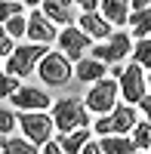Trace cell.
<instances>
[{"label":"cell","mask_w":151,"mask_h":154,"mask_svg":"<svg viewBox=\"0 0 151 154\" xmlns=\"http://www.w3.org/2000/svg\"><path fill=\"white\" fill-rule=\"evenodd\" d=\"M96 142L102 148V154H136V145L130 136H102Z\"/></svg>","instance_id":"cell-17"},{"label":"cell","mask_w":151,"mask_h":154,"mask_svg":"<svg viewBox=\"0 0 151 154\" xmlns=\"http://www.w3.org/2000/svg\"><path fill=\"white\" fill-rule=\"evenodd\" d=\"M19 126L25 139H28L31 145L43 148L46 142H53V133H56V123L49 117L46 111H31V114H19Z\"/></svg>","instance_id":"cell-5"},{"label":"cell","mask_w":151,"mask_h":154,"mask_svg":"<svg viewBox=\"0 0 151 154\" xmlns=\"http://www.w3.org/2000/svg\"><path fill=\"white\" fill-rule=\"evenodd\" d=\"M117 86H120V96H123V105L136 108L139 102L148 96V86H145V71L130 62V65H123V74L117 77Z\"/></svg>","instance_id":"cell-8"},{"label":"cell","mask_w":151,"mask_h":154,"mask_svg":"<svg viewBox=\"0 0 151 154\" xmlns=\"http://www.w3.org/2000/svg\"><path fill=\"white\" fill-rule=\"evenodd\" d=\"M49 53V46H37V43H22L12 49V56L6 59V74L16 77V80H25L28 74L37 71L40 65V59Z\"/></svg>","instance_id":"cell-3"},{"label":"cell","mask_w":151,"mask_h":154,"mask_svg":"<svg viewBox=\"0 0 151 154\" xmlns=\"http://www.w3.org/2000/svg\"><path fill=\"white\" fill-rule=\"evenodd\" d=\"M148 154H151V148H148Z\"/></svg>","instance_id":"cell-34"},{"label":"cell","mask_w":151,"mask_h":154,"mask_svg":"<svg viewBox=\"0 0 151 154\" xmlns=\"http://www.w3.org/2000/svg\"><path fill=\"white\" fill-rule=\"evenodd\" d=\"M145 86H148V96H151V71L145 74Z\"/></svg>","instance_id":"cell-32"},{"label":"cell","mask_w":151,"mask_h":154,"mask_svg":"<svg viewBox=\"0 0 151 154\" xmlns=\"http://www.w3.org/2000/svg\"><path fill=\"white\" fill-rule=\"evenodd\" d=\"M136 108H142V114H145V120L151 123V96H145L142 102H139V105H136Z\"/></svg>","instance_id":"cell-29"},{"label":"cell","mask_w":151,"mask_h":154,"mask_svg":"<svg viewBox=\"0 0 151 154\" xmlns=\"http://www.w3.org/2000/svg\"><path fill=\"white\" fill-rule=\"evenodd\" d=\"M25 37H28V43L49 46V43L59 37V31H56V25H53V22H46V19H43V12L34 6V9L28 12V28H25Z\"/></svg>","instance_id":"cell-11"},{"label":"cell","mask_w":151,"mask_h":154,"mask_svg":"<svg viewBox=\"0 0 151 154\" xmlns=\"http://www.w3.org/2000/svg\"><path fill=\"white\" fill-rule=\"evenodd\" d=\"M49 117H53L59 136L90 130V111L83 108V99H77V96H62V99H56L53 108H49Z\"/></svg>","instance_id":"cell-1"},{"label":"cell","mask_w":151,"mask_h":154,"mask_svg":"<svg viewBox=\"0 0 151 154\" xmlns=\"http://www.w3.org/2000/svg\"><path fill=\"white\" fill-rule=\"evenodd\" d=\"M151 3H148V0H133V3H130V9L133 12H142V9H148Z\"/></svg>","instance_id":"cell-31"},{"label":"cell","mask_w":151,"mask_h":154,"mask_svg":"<svg viewBox=\"0 0 151 154\" xmlns=\"http://www.w3.org/2000/svg\"><path fill=\"white\" fill-rule=\"evenodd\" d=\"M56 40H59V53L65 56L68 62H71V59H77V62H80V59L93 49V40L77 28V25H71V28H62Z\"/></svg>","instance_id":"cell-9"},{"label":"cell","mask_w":151,"mask_h":154,"mask_svg":"<svg viewBox=\"0 0 151 154\" xmlns=\"http://www.w3.org/2000/svg\"><path fill=\"white\" fill-rule=\"evenodd\" d=\"M12 49H16V40H12V37L3 31V25H0V59H9Z\"/></svg>","instance_id":"cell-26"},{"label":"cell","mask_w":151,"mask_h":154,"mask_svg":"<svg viewBox=\"0 0 151 154\" xmlns=\"http://www.w3.org/2000/svg\"><path fill=\"white\" fill-rule=\"evenodd\" d=\"M99 16H102L108 25H127L130 22V3H123V0H102L99 3Z\"/></svg>","instance_id":"cell-14"},{"label":"cell","mask_w":151,"mask_h":154,"mask_svg":"<svg viewBox=\"0 0 151 154\" xmlns=\"http://www.w3.org/2000/svg\"><path fill=\"white\" fill-rule=\"evenodd\" d=\"M25 28H28V19H25V12L22 16H12L6 25H3V31L12 37V40H19V37H25Z\"/></svg>","instance_id":"cell-23"},{"label":"cell","mask_w":151,"mask_h":154,"mask_svg":"<svg viewBox=\"0 0 151 154\" xmlns=\"http://www.w3.org/2000/svg\"><path fill=\"white\" fill-rule=\"evenodd\" d=\"M120 86L114 77H102L99 83L90 86V93L83 96V108L90 111V114H99V117H108L111 111H114L120 105Z\"/></svg>","instance_id":"cell-2"},{"label":"cell","mask_w":151,"mask_h":154,"mask_svg":"<svg viewBox=\"0 0 151 154\" xmlns=\"http://www.w3.org/2000/svg\"><path fill=\"white\" fill-rule=\"evenodd\" d=\"M0 154H40V148L22 136H0Z\"/></svg>","instance_id":"cell-18"},{"label":"cell","mask_w":151,"mask_h":154,"mask_svg":"<svg viewBox=\"0 0 151 154\" xmlns=\"http://www.w3.org/2000/svg\"><path fill=\"white\" fill-rule=\"evenodd\" d=\"M74 6H77V9H83L80 16H93V12L99 9V3H96V0H83V3H74Z\"/></svg>","instance_id":"cell-27"},{"label":"cell","mask_w":151,"mask_h":154,"mask_svg":"<svg viewBox=\"0 0 151 154\" xmlns=\"http://www.w3.org/2000/svg\"><path fill=\"white\" fill-rule=\"evenodd\" d=\"M16 126H19V114L12 108H0V136H12Z\"/></svg>","instance_id":"cell-22"},{"label":"cell","mask_w":151,"mask_h":154,"mask_svg":"<svg viewBox=\"0 0 151 154\" xmlns=\"http://www.w3.org/2000/svg\"><path fill=\"white\" fill-rule=\"evenodd\" d=\"M136 154H142V151H136Z\"/></svg>","instance_id":"cell-33"},{"label":"cell","mask_w":151,"mask_h":154,"mask_svg":"<svg viewBox=\"0 0 151 154\" xmlns=\"http://www.w3.org/2000/svg\"><path fill=\"white\" fill-rule=\"evenodd\" d=\"M77 28L90 37V40H96V43H105L108 37L114 34V31H111V25L99 16V12H93V16H80V19H77Z\"/></svg>","instance_id":"cell-13"},{"label":"cell","mask_w":151,"mask_h":154,"mask_svg":"<svg viewBox=\"0 0 151 154\" xmlns=\"http://www.w3.org/2000/svg\"><path fill=\"white\" fill-rule=\"evenodd\" d=\"M37 77H40L43 83L49 86H65L71 77H74V62H68L62 53H49L40 59V65H37Z\"/></svg>","instance_id":"cell-7"},{"label":"cell","mask_w":151,"mask_h":154,"mask_svg":"<svg viewBox=\"0 0 151 154\" xmlns=\"http://www.w3.org/2000/svg\"><path fill=\"white\" fill-rule=\"evenodd\" d=\"M37 9L43 12L46 22L65 25V28H71V25H74V16H77V6H74L71 0H43V3H37Z\"/></svg>","instance_id":"cell-12"},{"label":"cell","mask_w":151,"mask_h":154,"mask_svg":"<svg viewBox=\"0 0 151 154\" xmlns=\"http://www.w3.org/2000/svg\"><path fill=\"white\" fill-rule=\"evenodd\" d=\"M80 154H102V148H99V142H96V139H90V142L80 148Z\"/></svg>","instance_id":"cell-28"},{"label":"cell","mask_w":151,"mask_h":154,"mask_svg":"<svg viewBox=\"0 0 151 154\" xmlns=\"http://www.w3.org/2000/svg\"><path fill=\"white\" fill-rule=\"evenodd\" d=\"M130 53H133V37L123 31H114L105 43H96L90 49V59L102 62V65H123V59Z\"/></svg>","instance_id":"cell-4"},{"label":"cell","mask_w":151,"mask_h":154,"mask_svg":"<svg viewBox=\"0 0 151 154\" xmlns=\"http://www.w3.org/2000/svg\"><path fill=\"white\" fill-rule=\"evenodd\" d=\"M130 37H133V43L136 40H148V34H151V6L142 9V12H130Z\"/></svg>","instance_id":"cell-16"},{"label":"cell","mask_w":151,"mask_h":154,"mask_svg":"<svg viewBox=\"0 0 151 154\" xmlns=\"http://www.w3.org/2000/svg\"><path fill=\"white\" fill-rule=\"evenodd\" d=\"M130 139H133L136 151H142V154H145V151L151 148V123H148V120H139V123L133 126V136H130Z\"/></svg>","instance_id":"cell-20"},{"label":"cell","mask_w":151,"mask_h":154,"mask_svg":"<svg viewBox=\"0 0 151 154\" xmlns=\"http://www.w3.org/2000/svg\"><path fill=\"white\" fill-rule=\"evenodd\" d=\"M136 123H139L136 108H130V105H117L114 111L108 114V117H99V120H96L93 133H99V139H102V136H127V133H133Z\"/></svg>","instance_id":"cell-6"},{"label":"cell","mask_w":151,"mask_h":154,"mask_svg":"<svg viewBox=\"0 0 151 154\" xmlns=\"http://www.w3.org/2000/svg\"><path fill=\"white\" fill-rule=\"evenodd\" d=\"M130 56H133V62H136L142 71H145V68L151 71V37H148V40H136Z\"/></svg>","instance_id":"cell-21"},{"label":"cell","mask_w":151,"mask_h":154,"mask_svg":"<svg viewBox=\"0 0 151 154\" xmlns=\"http://www.w3.org/2000/svg\"><path fill=\"white\" fill-rule=\"evenodd\" d=\"M74 77H77L80 83H99V80H102V77H108V74H105V65H102V62L83 56L77 65H74Z\"/></svg>","instance_id":"cell-15"},{"label":"cell","mask_w":151,"mask_h":154,"mask_svg":"<svg viewBox=\"0 0 151 154\" xmlns=\"http://www.w3.org/2000/svg\"><path fill=\"white\" fill-rule=\"evenodd\" d=\"M25 3H16V0H0V25H6L12 16H22Z\"/></svg>","instance_id":"cell-24"},{"label":"cell","mask_w":151,"mask_h":154,"mask_svg":"<svg viewBox=\"0 0 151 154\" xmlns=\"http://www.w3.org/2000/svg\"><path fill=\"white\" fill-rule=\"evenodd\" d=\"M93 139V130H80V133H68V136H59L56 145L65 151V154H80V148Z\"/></svg>","instance_id":"cell-19"},{"label":"cell","mask_w":151,"mask_h":154,"mask_svg":"<svg viewBox=\"0 0 151 154\" xmlns=\"http://www.w3.org/2000/svg\"><path fill=\"white\" fill-rule=\"evenodd\" d=\"M22 86V80H16V77H9L6 71H0V99H12V93Z\"/></svg>","instance_id":"cell-25"},{"label":"cell","mask_w":151,"mask_h":154,"mask_svg":"<svg viewBox=\"0 0 151 154\" xmlns=\"http://www.w3.org/2000/svg\"><path fill=\"white\" fill-rule=\"evenodd\" d=\"M40 154H65V151H62V148L56 145V139H53V142H46V145L40 148Z\"/></svg>","instance_id":"cell-30"},{"label":"cell","mask_w":151,"mask_h":154,"mask_svg":"<svg viewBox=\"0 0 151 154\" xmlns=\"http://www.w3.org/2000/svg\"><path fill=\"white\" fill-rule=\"evenodd\" d=\"M12 108H22V114H31V111H43V108H53V102H49V93L40 86H19L16 93H12Z\"/></svg>","instance_id":"cell-10"}]
</instances>
